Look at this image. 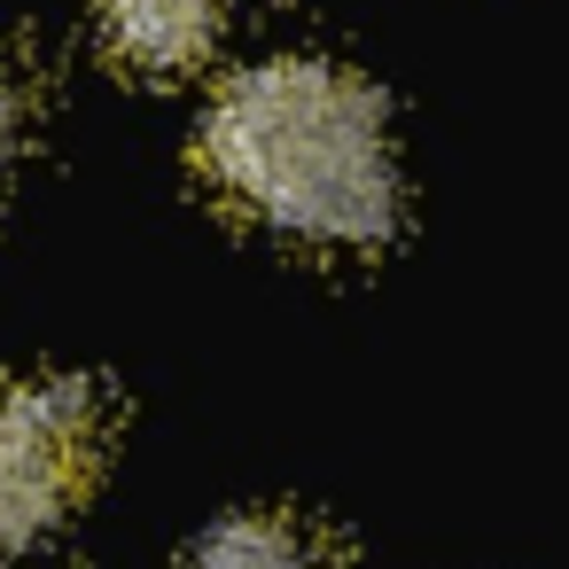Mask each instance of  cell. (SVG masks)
Here are the masks:
<instances>
[{"instance_id":"obj_5","label":"cell","mask_w":569,"mask_h":569,"mask_svg":"<svg viewBox=\"0 0 569 569\" xmlns=\"http://www.w3.org/2000/svg\"><path fill=\"white\" fill-rule=\"evenodd\" d=\"M17 133H24V94H17L9 71H0V172H9V157H17Z\"/></svg>"},{"instance_id":"obj_1","label":"cell","mask_w":569,"mask_h":569,"mask_svg":"<svg viewBox=\"0 0 569 569\" xmlns=\"http://www.w3.org/2000/svg\"><path fill=\"white\" fill-rule=\"evenodd\" d=\"M203 180L281 242L375 250L398 234V157L375 87L320 56L242 71L203 118Z\"/></svg>"},{"instance_id":"obj_2","label":"cell","mask_w":569,"mask_h":569,"mask_svg":"<svg viewBox=\"0 0 569 569\" xmlns=\"http://www.w3.org/2000/svg\"><path fill=\"white\" fill-rule=\"evenodd\" d=\"M102 452V398L79 375L0 390V561L56 538Z\"/></svg>"},{"instance_id":"obj_4","label":"cell","mask_w":569,"mask_h":569,"mask_svg":"<svg viewBox=\"0 0 569 569\" xmlns=\"http://www.w3.org/2000/svg\"><path fill=\"white\" fill-rule=\"evenodd\" d=\"M196 569H336L320 530L297 515H234L196 546Z\"/></svg>"},{"instance_id":"obj_3","label":"cell","mask_w":569,"mask_h":569,"mask_svg":"<svg viewBox=\"0 0 569 569\" xmlns=\"http://www.w3.org/2000/svg\"><path fill=\"white\" fill-rule=\"evenodd\" d=\"M102 40L126 71L172 79L211 56L219 40V0H102Z\"/></svg>"}]
</instances>
